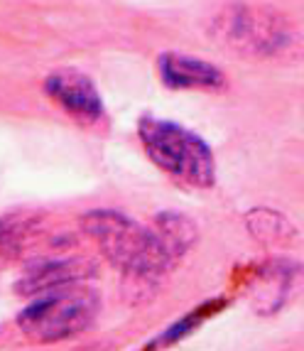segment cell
Instances as JSON below:
<instances>
[{
    "label": "cell",
    "instance_id": "obj_8",
    "mask_svg": "<svg viewBox=\"0 0 304 351\" xmlns=\"http://www.w3.org/2000/svg\"><path fill=\"white\" fill-rule=\"evenodd\" d=\"M35 236V221L23 217H5L0 221V253L20 256Z\"/></svg>",
    "mask_w": 304,
    "mask_h": 351
},
{
    "label": "cell",
    "instance_id": "obj_6",
    "mask_svg": "<svg viewBox=\"0 0 304 351\" xmlns=\"http://www.w3.org/2000/svg\"><path fill=\"white\" fill-rule=\"evenodd\" d=\"M157 71L164 86L170 88H223L226 76L214 64H206L197 57L167 52L157 59Z\"/></svg>",
    "mask_w": 304,
    "mask_h": 351
},
{
    "label": "cell",
    "instance_id": "obj_7",
    "mask_svg": "<svg viewBox=\"0 0 304 351\" xmlns=\"http://www.w3.org/2000/svg\"><path fill=\"white\" fill-rule=\"evenodd\" d=\"M91 270L94 268L79 258H49L25 273L23 280L18 282V293H23L25 298H35V295L49 293L57 287L74 285V282L88 278Z\"/></svg>",
    "mask_w": 304,
    "mask_h": 351
},
{
    "label": "cell",
    "instance_id": "obj_10",
    "mask_svg": "<svg viewBox=\"0 0 304 351\" xmlns=\"http://www.w3.org/2000/svg\"><path fill=\"white\" fill-rule=\"evenodd\" d=\"M209 312H211V307H201V310H199V317H194V312H192V315H187L179 324H175L172 329H167V332H164L157 341H152L150 346H164V344H172V341L181 339V337L192 332L194 327H199V322L204 319V317H209Z\"/></svg>",
    "mask_w": 304,
    "mask_h": 351
},
{
    "label": "cell",
    "instance_id": "obj_5",
    "mask_svg": "<svg viewBox=\"0 0 304 351\" xmlns=\"http://www.w3.org/2000/svg\"><path fill=\"white\" fill-rule=\"evenodd\" d=\"M45 94L84 123H96L103 118V101L99 88L81 71L62 69L49 74L45 79Z\"/></svg>",
    "mask_w": 304,
    "mask_h": 351
},
{
    "label": "cell",
    "instance_id": "obj_1",
    "mask_svg": "<svg viewBox=\"0 0 304 351\" xmlns=\"http://www.w3.org/2000/svg\"><path fill=\"white\" fill-rule=\"evenodd\" d=\"M84 231L99 243L103 256L121 273L152 280L170 273L197 241V228L181 214H160L147 228L121 211H91L84 217Z\"/></svg>",
    "mask_w": 304,
    "mask_h": 351
},
{
    "label": "cell",
    "instance_id": "obj_9",
    "mask_svg": "<svg viewBox=\"0 0 304 351\" xmlns=\"http://www.w3.org/2000/svg\"><path fill=\"white\" fill-rule=\"evenodd\" d=\"M248 221H251L253 234L263 241H277V243H282L287 239V231H292L287 219H282L280 214H273V211H253L251 217H248Z\"/></svg>",
    "mask_w": 304,
    "mask_h": 351
},
{
    "label": "cell",
    "instance_id": "obj_3",
    "mask_svg": "<svg viewBox=\"0 0 304 351\" xmlns=\"http://www.w3.org/2000/svg\"><path fill=\"white\" fill-rule=\"evenodd\" d=\"M96 315L99 295L74 282L35 295V300L18 315V327L27 339L62 341L91 327Z\"/></svg>",
    "mask_w": 304,
    "mask_h": 351
},
{
    "label": "cell",
    "instance_id": "obj_4",
    "mask_svg": "<svg viewBox=\"0 0 304 351\" xmlns=\"http://www.w3.org/2000/svg\"><path fill=\"white\" fill-rule=\"evenodd\" d=\"M216 35L243 54H275L290 45V25L268 10L231 8L216 20Z\"/></svg>",
    "mask_w": 304,
    "mask_h": 351
},
{
    "label": "cell",
    "instance_id": "obj_2",
    "mask_svg": "<svg viewBox=\"0 0 304 351\" xmlns=\"http://www.w3.org/2000/svg\"><path fill=\"white\" fill-rule=\"evenodd\" d=\"M138 135L152 162L175 182L194 189H209L214 184V155L197 133L172 121L145 116L138 123Z\"/></svg>",
    "mask_w": 304,
    "mask_h": 351
}]
</instances>
